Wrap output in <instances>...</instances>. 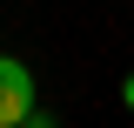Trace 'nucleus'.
<instances>
[{"label": "nucleus", "mask_w": 134, "mask_h": 128, "mask_svg": "<svg viewBox=\"0 0 134 128\" xmlns=\"http://www.w3.org/2000/svg\"><path fill=\"white\" fill-rule=\"evenodd\" d=\"M34 108H40L34 101V67L14 61V54H0V128H20Z\"/></svg>", "instance_id": "f257e3e1"}, {"label": "nucleus", "mask_w": 134, "mask_h": 128, "mask_svg": "<svg viewBox=\"0 0 134 128\" xmlns=\"http://www.w3.org/2000/svg\"><path fill=\"white\" fill-rule=\"evenodd\" d=\"M20 128H60V121H54L47 108H34V115H27V121H20Z\"/></svg>", "instance_id": "f03ea898"}, {"label": "nucleus", "mask_w": 134, "mask_h": 128, "mask_svg": "<svg viewBox=\"0 0 134 128\" xmlns=\"http://www.w3.org/2000/svg\"><path fill=\"white\" fill-rule=\"evenodd\" d=\"M121 108L134 115V67H127V81H121Z\"/></svg>", "instance_id": "7ed1b4c3"}]
</instances>
